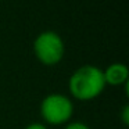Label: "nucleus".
Masks as SVG:
<instances>
[{
  "instance_id": "3",
  "label": "nucleus",
  "mask_w": 129,
  "mask_h": 129,
  "mask_svg": "<svg viewBox=\"0 0 129 129\" xmlns=\"http://www.w3.org/2000/svg\"><path fill=\"white\" fill-rule=\"evenodd\" d=\"M34 53L36 58L45 65H56L65 54L62 38L54 31H45L34 40Z\"/></svg>"
},
{
  "instance_id": "8",
  "label": "nucleus",
  "mask_w": 129,
  "mask_h": 129,
  "mask_svg": "<svg viewBox=\"0 0 129 129\" xmlns=\"http://www.w3.org/2000/svg\"><path fill=\"white\" fill-rule=\"evenodd\" d=\"M0 2H2V0H0Z\"/></svg>"
},
{
  "instance_id": "2",
  "label": "nucleus",
  "mask_w": 129,
  "mask_h": 129,
  "mask_svg": "<svg viewBox=\"0 0 129 129\" xmlns=\"http://www.w3.org/2000/svg\"><path fill=\"white\" fill-rule=\"evenodd\" d=\"M39 110L47 125H65L74 115V103L62 93H50L42 100Z\"/></svg>"
},
{
  "instance_id": "1",
  "label": "nucleus",
  "mask_w": 129,
  "mask_h": 129,
  "mask_svg": "<svg viewBox=\"0 0 129 129\" xmlns=\"http://www.w3.org/2000/svg\"><path fill=\"white\" fill-rule=\"evenodd\" d=\"M106 86L103 70L90 64L79 67L68 79V90L71 96L81 101H90L99 97Z\"/></svg>"
},
{
  "instance_id": "7",
  "label": "nucleus",
  "mask_w": 129,
  "mask_h": 129,
  "mask_svg": "<svg viewBox=\"0 0 129 129\" xmlns=\"http://www.w3.org/2000/svg\"><path fill=\"white\" fill-rule=\"evenodd\" d=\"M25 129H49L45 123H40V122H32L29 125L25 126Z\"/></svg>"
},
{
  "instance_id": "6",
  "label": "nucleus",
  "mask_w": 129,
  "mask_h": 129,
  "mask_svg": "<svg viewBox=\"0 0 129 129\" xmlns=\"http://www.w3.org/2000/svg\"><path fill=\"white\" fill-rule=\"evenodd\" d=\"M121 121H122L123 125H129V106L125 104L122 107V111H121Z\"/></svg>"
},
{
  "instance_id": "5",
  "label": "nucleus",
  "mask_w": 129,
  "mask_h": 129,
  "mask_svg": "<svg viewBox=\"0 0 129 129\" xmlns=\"http://www.w3.org/2000/svg\"><path fill=\"white\" fill-rule=\"evenodd\" d=\"M64 129H92L89 125H86L85 122H81V121H74V122H68L65 125Z\"/></svg>"
},
{
  "instance_id": "4",
  "label": "nucleus",
  "mask_w": 129,
  "mask_h": 129,
  "mask_svg": "<svg viewBox=\"0 0 129 129\" xmlns=\"http://www.w3.org/2000/svg\"><path fill=\"white\" fill-rule=\"evenodd\" d=\"M104 82L110 86H123L128 82L129 70L122 62H112L106 70H103Z\"/></svg>"
}]
</instances>
